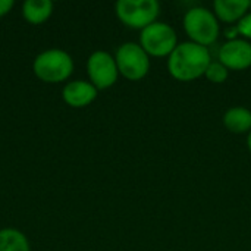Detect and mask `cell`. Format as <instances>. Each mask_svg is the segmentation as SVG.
I'll list each match as a JSON object with an SVG mask.
<instances>
[{
	"instance_id": "cell-14",
	"label": "cell",
	"mask_w": 251,
	"mask_h": 251,
	"mask_svg": "<svg viewBox=\"0 0 251 251\" xmlns=\"http://www.w3.org/2000/svg\"><path fill=\"white\" fill-rule=\"evenodd\" d=\"M204 76H206L210 82H213V84H224V82L228 79V76H229V71H228V68H226L225 65H222L219 60H212L210 65H209L207 69H206Z\"/></svg>"
},
{
	"instance_id": "cell-9",
	"label": "cell",
	"mask_w": 251,
	"mask_h": 251,
	"mask_svg": "<svg viewBox=\"0 0 251 251\" xmlns=\"http://www.w3.org/2000/svg\"><path fill=\"white\" fill-rule=\"evenodd\" d=\"M99 96V90L85 79H74L63 85L62 100L74 109H82L90 106Z\"/></svg>"
},
{
	"instance_id": "cell-7",
	"label": "cell",
	"mask_w": 251,
	"mask_h": 251,
	"mask_svg": "<svg viewBox=\"0 0 251 251\" xmlns=\"http://www.w3.org/2000/svg\"><path fill=\"white\" fill-rule=\"evenodd\" d=\"M87 75L88 81L100 91L113 87L119 78L118 65L115 56L104 50L93 51L87 59Z\"/></svg>"
},
{
	"instance_id": "cell-8",
	"label": "cell",
	"mask_w": 251,
	"mask_h": 251,
	"mask_svg": "<svg viewBox=\"0 0 251 251\" xmlns=\"http://www.w3.org/2000/svg\"><path fill=\"white\" fill-rule=\"evenodd\" d=\"M218 59L228 71H244L251 66V43L244 38L228 40L221 46Z\"/></svg>"
},
{
	"instance_id": "cell-4",
	"label": "cell",
	"mask_w": 251,
	"mask_h": 251,
	"mask_svg": "<svg viewBox=\"0 0 251 251\" xmlns=\"http://www.w3.org/2000/svg\"><path fill=\"white\" fill-rule=\"evenodd\" d=\"M115 13L125 26L143 31L157 21L160 4L157 0H119Z\"/></svg>"
},
{
	"instance_id": "cell-11",
	"label": "cell",
	"mask_w": 251,
	"mask_h": 251,
	"mask_svg": "<svg viewBox=\"0 0 251 251\" xmlns=\"http://www.w3.org/2000/svg\"><path fill=\"white\" fill-rule=\"evenodd\" d=\"M53 9L51 0H26L22 4V18L31 25H41L50 19Z\"/></svg>"
},
{
	"instance_id": "cell-1",
	"label": "cell",
	"mask_w": 251,
	"mask_h": 251,
	"mask_svg": "<svg viewBox=\"0 0 251 251\" xmlns=\"http://www.w3.org/2000/svg\"><path fill=\"white\" fill-rule=\"evenodd\" d=\"M210 62L212 54L209 47L193 41H184L178 43L175 50L171 53L168 59V71L175 79L190 82L203 76Z\"/></svg>"
},
{
	"instance_id": "cell-16",
	"label": "cell",
	"mask_w": 251,
	"mask_h": 251,
	"mask_svg": "<svg viewBox=\"0 0 251 251\" xmlns=\"http://www.w3.org/2000/svg\"><path fill=\"white\" fill-rule=\"evenodd\" d=\"M15 6L13 0H0V18L6 16Z\"/></svg>"
},
{
	"instance_id": "cell-3",
	"label": "cell",
	"mask_w": 251,
	"mask_h": 251,
	"mask_svg": "<svg viewBox=\"0 0 251 251\" xmlns=\"http://www.w3.org/2000/svg\"><path fill=\"white\" fill-rule=\"evenodd\" d=\"M184 29L190 41L209 47L218 40L221 32V25L213 10L197 6L185 12Z\"/></svg>"
},
{
	"instance_id": "cell-13",
	"label": "cell",
	"mask_w": 251,
	"mask_h": 251,
	"mask_svg": "<svg viewBox=\"0 0 251 251\" xmlns=\"http://www.w3.org/2000/svg\"><path fill=\"white\" fill-rule=\"evenodd\" d=\"M0 251H31V246L22 231L16 228H1Z\"/></svg>"
},
{
	"instance_id": "cell-5",
	"label": "cell",
	"mask_w": 251,
	"mask_h": 251,
	"mask_svg": "<svg viewBox=\"0 0 251 251\" xmlns=\"http://www.w3.org/2000/svg\"><path fill=\"white\" fill-rule=\"evenodd\" d=\"M119 75L128 81H140L150 71V56L144 51L140 43L128 41L118 47L115 53Z\"/></svg>"
},
{
	"instance_id": "cell-6",
	"label": "cell",
	"mask_w": 251,
	"mask_h": 251,
	"mask_svg": "<svg viewBox=\"0 0 251 251\" xmlns=\"http://www.w3.org/2000/svg\"><path fill=\"white\" fill-rule=\"evenodd\" d=\"M140 46L149 56L169 57L178 46V35L169 24L156 21L141 31Z\"/></svg>"
},
{
	"instance_id": "cell-10",
	"label": "cell",
	"mask_w": 251,
	"mask_h": 251,
	"mask_svg": "<svg viewBox=\"0 0 251 251\" xmlns=\"http://www.w3.org/2000/svg\"><path fill=\"white\" fill-rule=\"evenodd\" d=\"M250 0H216L213 3V13L218 21L235 24L250 12Z\"/></svg>"
},
{
	"instance_id": "cell-2",
	"label": "cell",
	"mask_w": 251,
	"mask_h": 251,
	"mask_svg": "<svg viewBox=\"0 0 251 251\" xmlns=\"http://www.w3.org/2000/svg\"><path fill=\"white\" fill-rule=\"evenodd\" d=\"M75 63L72 56L63 49H47L38 53L32 62L34 75L47 84L65 82L74 74Z\"/></svg>"
},
{
	"instance_id": "cell-12",
	"label": "cell",
	"mask_w": 251,
	"mask_h": 251,
	"mask_svg": "<svg viewBox=\"0 0 251 251\" xmlns=\"http://www.w3.org/2000/svg\"><path fill=\"white\" fill-rule=\"evenodd\" d=\"M222 121L229 132L249 134L251 131V110L244 106H234L228 109Z\"/></svg>"
},
{
	"instance_id": "cell-15",
	"label": "cell",
	"mask_w": 251,
	"mask_h": 251,
	"mask_svg": "<svg viewBox=\"0 0 251 251\" xmlns=\"http://www.w3.org/2000/svg\"><path fill=\"white\" fill-rule=\"evenodd\" d=\"M238 34L244 37V40H251V12H249L238 24H237Z\"/></svg>"
},
{
	"instance_id": "cell-17",
	"label": "cell",
	"mask_w": 251,
	"mask_h": 251,
	"mask_svg": "<svg viewBox=\"0 0 251 251\" xmlns=\"http://www.w3.org/2000/svg\"><path fill=\"white\" fill-rule=\"evenodd\" d=\"M247 147H249V150H250L251 153V131L249 132V137H247Z\"/></svg>"
}]
</instances>
